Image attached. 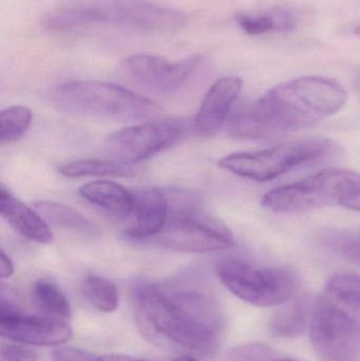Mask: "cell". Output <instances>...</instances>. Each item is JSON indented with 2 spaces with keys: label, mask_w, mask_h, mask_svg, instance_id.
<instances>
[{
  "label": "cell",
  "mask_w": 360,
  "mask_h": 361,
  "mask_svg": "<svg viewBox=\"0 0 360 361\" xmlns=\"http://www.w3.org/2000/svg\"><path fill=\"white\" fill-rule=\"evenodd\" d=\"M131 303L142 335L167 349L209 353L223 328L216 301L197 288L139 282L131 288Z\"/></svg>",
  "instance_id": "6da1fadb"
},
{
  "label": "cell",
  "mask_w": 360,
  "mask_h": 361,
  "mask_svg": "<svg viewBox=\"0 0 360 361\" xmlns=\"http://www.w3.org/2000/svg\"><path fill=\"white\" fill-rule=\"evenodd\" d=\"M345 87L333 78L302 76L277 85L254 103L232 112L230 137L259 140L311 128L344 108Z\"/></svg>",
  "instance_id": "7a4b0ae2"
},
{
  "label": "cell",
  "mask_w": 360,
  "mask_h": 361,
  "mask_svg": "<svg viewBox=\"0 0 360 361\" xmlns=\"http://www.w3.org/2000/svg\"><path fill=\"white\" fill-rule=\"evenodd\" d=\"M311 341L321 361L360 360V277L337 274L312 309Z\"/></svg>",
  "instance_id": "3957f363"
},
{
  "label": "cell",
  "mask_w": 360,
  "mask_h": 361,
  "mask_svg": "<svg viewBox=\"0 0 360 361\" xmlns=\"http://www.w3.org/2000/svg\"><path fill=\"white\" fill-rule=\"evenodd\" d=\"M91 23H113L147 32H173L185 25L179 11L149 0H68L44 20L49 31L63 32Z\"/></svg>",
  "instance_id": "277c9868"
},
{
  "label": "cell",
  "mask_w": 360,
  "mask_h": 361,
  "mask_svg": "<svg viewBox=\"0 0 360 361\" xmlns=\"http://www.w3.org/2000/svg\"><path fill=\"white\" fill-rule=\"evenodd\" d=\"M52 99L67 114L118 122H149L162 111L158 104L142 95L99 80L68 82L53 92Z\"/></svg>",
  "instance_id": "5b68a950"
},
{
  "label": "cell",
  "mask_w": 360,
  "mask_h": 361,
  "mask_svg": "<svg viewBox=\"0 0 360 361\" xmlns=\"http://www.w3.org/2000/svg\"><path fill=\"white\" fill-rule=\"evenodd\" d=\"M359 192V173L329 169L268 191L262 199V205L279 214H302L329 206H342Z\"/></svg>",
  "instance_id": "8992f818"
},
{
  "label": "cell",
  "mask_w": 360,
  "mask_h": 361,
  "mask_svg": "<svg viewBox=\"0 0 360 361\" xmlns=\"http://www.w3.org/2000/svg\"><path fill=\"white\" fill-rule=\"evenodd\" d=\"M333 146L331 140L308 137L260 152L230 154L222 158L218 164L224 171L244 179L268 182L296 167L325 158Z\"/></svg>",
  "instance_id": "52a82bcc"
},
{
  "label": "cell",
  "mask_w": 360,
  "mask_h": 361,
  "mask_svg": "<svg viewBox=\"0 0 360 361\" xmlns=\"http://www.w3.org/2000/svg\"><path fill=\"white\" fill-rule=\"evenodd\" d=\"M216 273L232 294L256 307L285 305L299 288L297 276L287 267H256L226 260L217 265Z\"/></svg>",
  "instance_id": "ba28073f"
},
{
  "label": "cell",
  "mask_w": 360,
  "mask_h": 361,
  "mask_svg": "<svg viewBox=\"0 0 360 361\" xmlns=\"http://www.w3.org/2000/svg\"><path fill=\"white\" fill-rule=\"evenodd\" d=\"M154 243L182 252H211L235 246L234 235L225 224L198 214H182L154 237Z\"/></svg>",
  "instance_id": "9c48e42d"
},
{
  "label": "cell",
  "mask_w": 360,
  "mask_h": 361,
  "mask_svg": "<svg viewBox=\"0 0 360 361\" xmlns=\"http://www.w3.org/2000/svg\"><path fill=\"white\" fill-rule=\"evenodd\" d=\"M183 133L180 123L162 121L124 127L107 139L110 154L124 164L146 160L175 145Z\"/></svg>",
  "instance_id": "30bf717a"
},
{
  "label": "cell",
  "mask_w": 360,
  "mask_h": 361,
  "mask_svg": "<svg viewBox=\"0 0 360 361\" xmlns=\"http://www.w3.org/2000/svg\"><path fill=\"white\" fill-rule=\"evenodd\" d=\"M201 61L202 57L197 55L171 61L154 55L139 54L127 59L122 71L128 80L150 92L170 94L190 80Z\"/></svg>",
  "instance_id": "8fae6325"
},
{
  "label": "cell",
  "mask_w": 360,
  "mask_h": 361,
  "mask_svg": "<svg viewBox=\"0 0 360 361\" xmlns=\"http://www.w3.org/2000/svg\"><path fill=\"white\" fill-rule=\"evenodd\" d=\"M0 334L15 343L30 345H61L71 341L73 331L63 320L23 315H0Z\"/></svg>",
  "instance_id": "7c38bea8"
},
{
  "label": "cell",
  "mask_w": 360,
  "mask_h": 361,
  "mask_svg": "<svg viewBox=\"0 0 360 361\" xmlns=\"http://www.w3.org/2000/svg\"><path fill=\"white\" fill-rule=\"evenodd\" d=\"M242 86L239 76H224L213 82L194 120V129L199 137H211L219 133L232 114Z\"/></svg>",
  "instance_id": "4fadbf2b"
},
{
  "label": "cell",
  "mask_w": 360,
  "mask_h": 361,
  "mask_svg": "<svg viewBox=\"0 0 360 361\" xmlns=\"http://www.w3.org/2000/svg\"><path fill=\"white\" fill-rule=\"evenodd\" d=\"M135 205L131 212V222L125 229L126 237L132 240H144L158 235L165 225L169 214V203L166 195L159 189H144L133 192Z\"/></svg>",
  "instance_id": "5bb4252c"
},
{
  "label": "cell",
  "mask_w": 360,
  "mask_h": 361,
  "mask_svg": "<svg viewBox=\"0 0 360 361\" xmlns=\"http://www.w3.org/2000/svg\"><path fill=\"white\" fill-rule=\"evenodd\" d=\"M0 214L17 233L29 241L46 245L54 240V235L42 214L16 199L4 185L0 189Z\"/></svg>",
  "instance_id": "9a60e30c"
},
{
  "label": "cell",
  "mask_w": 360,
  "mask_h": 361,
  "mask_svg": "<svg viewBox=\"0 0 360 361\" xmlns=\"http://www.w3.org/2000/svg\"><path fill=\"white\" fill-rule=\"evenodd\" d=\"M80 195L89 203L120 219L130 216L135 205L132 191L112 180H95L80 188Z\"/></svg>",
  "instance_id": "2e32d148"
},
{
  "label": "cell",
  "mask_w": 360,
  "mask_h": 361,
  "mask_svg": "<svg viewBox=\"0 0 360 361\" xmlns=\"http://www.w3.org/2000/svg\"><path fill=\"white\" fill-rule=\"evenodd\" d=\"M34 205L42 218L56 228L84 238H97L99 235V227L70 206L50 200H39Z\"/></svg>",
  "instance_id": "e0dca14e"
},
{
  "label": "cell",
  "mask_w": 360,
  "mask_h": 361,
  "mask_svg": "<svg viewBox=\"0 0 360 361\" xmlns=\"http://www.w3.org/2000/svg\"><path fill=\"white\" fill-rule=\"evenodd\" d=\"M32 301L44 317L68 319L71 316V305L63 292L49 280H37L32 288Z\"/></svg>",
  "instance_id": "ac0fdd59"
},
{
  "label": "cell",
  "mask_w": 360,
  "mask_h": 361,
  "mask_svg": "<svg viewBox=\"0 0 360 361\" xmlns=\"http://www.w3.org/2000/svg\"><path fill=\"white\" fill-rule=\"evenodd\" d=\"M239 27L249 35H261L268 32L292 31L297 25V19L287 10L270 11L260 14H239L236 17Z\"/></svg>",
  "instance_id": "d6986e66"
},
{
  "label": "cell",
  "mask_w": 360,
  "mask_h": 361,
  "mask_svg": "<svg viewBox=\"0 0 360 361\" xmlns=\"http://www.w3.org/2000/svg\"><path fill=\"white\" fill-rule=\"evenodd\" d=\"M58 173L66 178L113 177L126 178L135 175V171L124 163L86 159L66 163L58 167Z\"/></svg>",
  "instance_id": "ffe728a7"
},
{
  "label": "cell",
  "mask_w": 360,
  "mask_h": 361,
  "mask_svg": "<svg viewBox=\"0 0 360 361\" xmlns=\"http://www.w3.org/2000/svg\"><path fill=\"white\" fill-rule=\"evenodd\" d=\"M309 311H310V305L308 299H298L293 303L285 305L283 310L273 316L271 330L277 336L287 337V338L297 336L306 326Z\"/></svg>",
  "instance_id": "44dd1931"
},
{
  "label": "cell",
  "mask_w": 360,
  "mask_h": 361,
  "mask_svg": "<svg viewBox=\"0 0 360 361\" xmlns=\"http://www.w3.org/2000/svg\"><path fill=\"white\" fill-rule=\"evenodd\" d=\"M82 292L87 300L99 311L112 313L120 302L116 286L99 276L88 275L82 282Z\"/></svg>",
  "instance_id": "7402d4cb"
},
{
  "label": "cell",
  "mask_w": 360,
  "mask_h": 361,
  "mask_svg": "<svg viewBox=\"0 0 360 361\" xmlns=\"http://www.w3.org/2000/svg\"><path fill=\"white\" fill-rule=\"evenodd\" d=\"M32 111L25 106H12L0 114V144L2 146L18 141L29 130Z\"/></svg>",
  "instance_id": "603a6c76"
},
{
  "label": "cell",
  "mask_w": 360,
  "mask_h": 361,
  "mask_svg": "<svg viewBox=\"0 0 360 361\" xmlns=\"http://www.w3.org/2000/svg\"><path fill=\"white\" fill-rule=\"evenodd\" d=\"M333 247L338 254L360 265V235H342L333 240Z\"/></svg>",
  "instance_id": "cb8c5ba5"
},
{
  "label": "cell",
  "mask_w": 360,
  "mask_h": 361,
  "mask_svg": "<svg viewBox=\"0 0 360 361\" xmlns=\"http://www.w3.org/2000/svg\"><path fill=\"white\" fill-rule=\"evenodd\" d=\"M1 361H37L38 356L34 350L20 345H4L1 348Z\"/></svg>",
  "instance_id": "d4e9b609"
},
{
  "label": "cell",
  "mask_w": 360,
  "mask_h": 361,
  "mask_svg": "<svg viewBox=\"0 0 360 361\" xmlns=\"http://www.w3.org/2000/svg\"><path fill=\"white\" fill-rule=\"evenodd\" d=\"M53 361H97V357L88 352L71 347L57 348L52 353Z\"/></svg>",
  "instance_id": "484cf974"
},
{
  "label": "cell",
  "mask_w": 360,
  "mask_h": 361,
  "mask_svg": "<svg viewBox=\"0 0 360 361\" xmlns=\"http://www.w3.org/2000/svg\"><path fill=\"white\" fill-rule=\"evenodd\" d=\"M14 264H13L12 260L2 250L1 256H0V276L2 279H6L14 274Z\"/></svg>",
  "instance_id": "4316f807"
},
{
  "label": "cell",
  "mask_w": 360,
  "mask_h": 361,
  "mask_svg": "<svg viewBox=\"0 0 360 361\" xmlns=\"http://www.w3.org/2000/svg\"><path fill=\"white\" fill-rule=\"evenodd\" d=\"M97 361H145L130 357V356L120 355V354H111V355L101 356L97 357Z\"/></svg>",
  "instance_id": "83f0119b"
},
{
  "label": "cell",
  "mask_w": 360,
  "mask_h": 361,
  "mask_svg": "<svg viewBox=\"0 0 360 361\" xmlns=\"http://www.w3.org/2000/svg\"><path fill=\"white\" fill-rule=\"evenodd\" d=\"M342 206L349 208V209L354 210V212H360V192L349 199L348 201L345 202Z\"/></svg>",
  "instance_id": "f1b7e54d"
},
{
  "label": "cell",
  "mask_w": 360,
  "mask_h": 361,
  "mask_svg": "<svg viewBox=\"0 0 360 361\" xmlns=\"http://www.w3.org/2000/svg\"><path fill=\"white\" fill-rule=\"evenodd\" d=\"M175 361H197L194 357L190 355H182L178 357Z\"/></svg>",
  "instance_id": "f546056e"
},
{
  "label": "cell",
  "mask_w": 360,
  "mask_h": 361,
  "mask_svg": "<svg viewBox=\"0 0 360 361\" xmlns=\"http://www.w3.org/2000/svg\"><path fill=\"white\" fill-rule=\"evenodd\" d=\"M355 34L360 38V25L355 29Z\"/></svg>",
  "instance_id": "4dcf8cb0"
},
{
  "label": "cell",
  "mask_w": 360,
  "mask_h": 361,
  "mask_svg": "<svg viewBox=\"0 0 360 361\" xmlns=\"http://www.w3.org/2000/svg\"><path fill=\"white\" fill-rule=\"evenodd\" d=\"M273 361H295V360H273Z\"/></svg>",
  "instance_id": "1f68e13d"
}]
</instances>
